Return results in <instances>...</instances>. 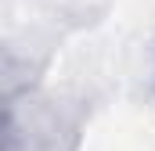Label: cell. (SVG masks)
Masks as SVG:
<instances>
[{
  "instance_id": "cell-1",
  "label": "cell",
  "mask_w": 155,
  "mask_h": 151,
  "mask_svg": "<svg viewBox=\"0 0 155 151\" xmlns=\"http://www.w3.org/2000/svg\"><path fill=\"white\" fill-rule=\"evenodd\" d=\"M61 137L65 119L36 86L0 104V151H58Z\"/></svg>"
},
{
  "instance_id": "cell-2",
  "label": "cell",
  "mask_w": 155,
  "mask_h": 151,
  "mask_svg": "<svg viewBox=\"0 0 155 151\" xmlns=\"http://www.w3.org/2000/svg\"><path fill=\"white\" fill-rule=\"evenodd\" d=\"M25 90H33V61L0 43V104L22 97Z\"/></svg>"
}]
</instances>
